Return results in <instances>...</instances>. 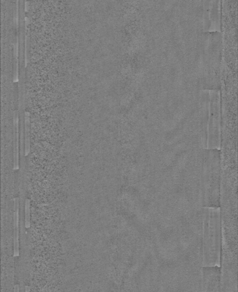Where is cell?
I'll list each match as a JSON object with an SVG mask.
<instances>
[{"label": "cell", "mask_w": 238, "mask_h": 292, "mask_svg": "<svg viewBox=\"0 0 238 292\" xmlns=\"http://www.w3.org/2000/svg\"><path fill=\"white\" fill-rule=\"evenodd\" d=\"M221 261L220 292H237L236 259L226 257Z\"/></svg>", "instance_id": "cell-1"}, {"label": "cell", "mask_w": 238, "mask_h": 292, "mask_svg": "<svg viewBox=\"0 0 238 292\" xmlns=\"http://www.w3.org/2000/svg\"><path fill=\"white\" fill-rule=\"evenodd\" d=\"M220 267H203L202 292H220Z\"/></svg>", "instance_id": "cell-2"}, {"label": "cell", "mask_w": 238, "mask_h": 292, "mask_svg": "<svg viewBox=\"0 0 238 292\" xmlns=\"http://www.w3.org/2000/svg\"><path fill=\"white\" fill-rule=\"evenodd\" d=\"M14 257L20 256L19 243V199L14 200Z\"/></svg>", "instance_id": "cell-3"}, {"label": "cell", "mask_w": 238, "mask_h": 292, "mask_svg": "<svg viewBox=\"0 0 238 292\" xmlns=\"http://www.w3.org/2000/svg\"><path fill=\"white\" fill-rule=\"evenodd\" d=\"M18 119L15 117L14 122V170L19 169V144H18Z\"/></svg>", "instance_id": "cell-4"}, {"label": "cell", "mask_w": 238, "mask_h": 292, "mask_svg": "<svg viewBox=\"0 0 238 292\" xmlns=\"http://www.w3.org/2000/svg\"><path fill=\"white\" fill-rule=\"evenodd\" d=\"M25 145H24V154L27 157L30 152V136H29V121L26 119L25 122Z\"/></svg>", "instance_id": "cell-5"}, {"label": "cell", "mask_w": 238, "mask_h": 292, "mask_svg": "<svg viewBox=\"0 0 238 292\" xmlns=\"http://www.w3.org/2000/svg\"><path fill=\"white\" fill-rule=\"evenodd\" d=\"M25 227H30V200L28 199L25 201Z\"/></svg>", "instance_id": "cell-6"}, {"label": "cell", "mask_w": 238, "mask_h": 292, "mask_svg": "<svg viewBox=\"0 0 238 292\" xmlns=\"http://www.w3.org/2000/svg\"><path fill=\"white\" fill-rule=\"evenodd\" d=\"M14 292H20V285L18 284L14 286Z\"/></svg>", "instance_id": "cell-7"}, {"label": "cell", "mask_w": 238, "mask_h": 292, "mask_svg": "<svg viewBox=\"0 0 238 292\" xmlns=\"http://www.w3.org/2000/svg\"><path fill=\"white\" fill-rule=\"evenodd\" d=\"M25 292H30V287L28 285L25 286Z\"/></svg>", "instance_id": "cell-8"}]
</instances>
